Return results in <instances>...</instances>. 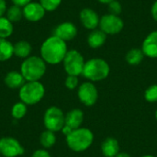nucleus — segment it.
<instances>
[{
    "label": "nucleus",
    "instance_id": "1",
    "mask_svg": "<svg viewBox=\"0 0 157 157\" xmlns=\"http://www.w3.org/2000/svg\"><path fill=\"white\" fill-rule=\"evenodd\" d=\"M67 52L65 41L54 35L45 40L40 46V56L50 64H58L63 62Z\"/></svg>",
    "mask_w": 157,
    "mask_h": 157
},
{
    "label": "nucleus",
    "instance_id": "2",
    "mask_svg": "<svg viewBox=\"0 0 157 157\" xmlns=\"http://www.w3.org/2000/svg\"><path fill=\"white\" fill-rule=\"evenodd\" d=\"M46 72V63L41 57L29 56L24 60L20 67V73L27 82L39 81Z\"/></svg>",
    "mask_w": 157,
    "mask_h": 157
},
{
    "label": "nucleus",
    "instance_id": "3",
    "mask_svg": "<svg viewBox=\"0 0 157 157\" xmlns=\"http://www.w3.org/2000/svg\"><path fill=\"white\" fill-rule=\"evenodd\" d=\"M93 132L87 128L81 127L73 130L72 132L66 136V144L68 147L76 153L87 150L93 144Z\"/></svg>",
    "mask_w": 157,
    "mask_h": 157
},
{
    "label": "nucleus",
    "instance_id": "4",
    "mask_svg": "<svg viewBox=\"0 0 157 157\" xmlns=\"http://www.w3.org/2000/svg\"><path fill=\"white\" fill-rule=\"evenodd\" d=\"M109 63L100 58H93L85 63L82 75L86 79L97 82L104 80L109 76Z\"/></svg>",
    "mask_w": 157,
    "mask_h": 157
},
{
    "label": "nucleus",
    "instance_id": "5",
    "mask_svg": "<svg viewBox=\"0 0 157 157\" xmlns=\"http://www.w3.org/2000/svg\"><path fill=\"white\" fill-rule=\"evenodd\" d=\"M45 88L39 81L26 82L24 86L19 88V98L27 106L35 105L39 103L44 97Z\"/></svg>",
    "mask_w": 157,
    "mask_h": 157
},
{
    "label": "nucleus",
    "instance_id": "6",
    "mask_svg": "<svg viewBox=\"0 0 157 157\" xmlns=\"http://www.w3.org/2000/svg\"><path fill=\"white\" fill-rule=\"evenodd\" d=\"M63 67L68 75L78 76L82 75L85 66L83 55L76 50L68 51L63 61Z\"/></svg>",
    "mask_w": 157,
    "mask_h": 157
},
{
    "label": "nucleus",
    "instance_id": "7",
    "mask_svg": "<svg viewBox=\"0 0 157 157\" xmlns=\"http://www.w3.org/2000/svg\"><path fill=\"white\" fill-rule=\"evenodd\" d=\"M43 123L47 130L53 132H60L65 125V115L57 107H50L44 114Z\"/></svg>",
    "mask_w": 157,
    "mask_h": 157
},
{
    "label": "nucleus",
    "instance_id": "8",
    "mask_svg": "<svg viewBox=\"0 0 157 157\" xmlns=\"http://www.w3.org/2000/svg\"><path fill=\"white\" fill-rule=\"evenodd\" d=\"M24 154V148L20 143L12 137L0 139V155L5 157H17Z\"/></svg>",
    "mask_w": 157,
    "mask_h": 157
},
{
    "label": "nucleus",
    "instance_id": "9",
    "mask_svg": "<svg viewBox=\"0 0 157 157\" xmlns=\"http://www.w3.org/2000/svg\"><path fill=\"white\" fill-rule=\"evenodd\" d=\"M99 26L100 29L106 34H117L122 30L124 24L119 16L108 14L100 18Z\"/></svg>",
    "mask_w": 157,
    "mask_h": 157
},
{
    "label": "nucleus",
    "instance_id": "10",
    "mask_svg": "<svg viewBox=\"0 0 157 157\" xmlns=\"http://www.w3.org/2000/svg\"><path fill=\"white\" fill-rule=\"evenodd\" d=\"M77 95L79 100L86 107H91L95 105L98 98V89L91 82L83 83L78 88Z\"/></svg>",
    "mask_w": 157,
    "mask_h": 157
},
{
    "label": "nucleus",
    "instance_id": "11",
    "mask_svg": "<svg viewBox=\"0 0 157 157\" xmlns=\"http://www.w3.org/2000/svg\"><path fill=\"white\" fill-rule=\"evenodd\" d=\"M45 9L40 3L30 2L23 7V16L31 22L40 21L45 15Z\"/></svg>",
    "mask_w": 157,
    "mask_h": 157
},
{
    "label": "nucleus",
    "instance_id": "12",
    "mask_svg": "<svg viewBox=\"0 0 157 157\" xmlns=\"http://www.w3.org/2000/svg\"><path fill=\"white\" fill-rule=\"evenodd\" d=\"M77 34L76 27L71 22H63L58 25L54 29V36L63 40V41L73 40Z\"/></svg>",
    "mask_w": 157,
    "mask_h": 157
},
{
    "label": "nucleus",
    "instance_id": "13",
    "mask_svg": "<svg viewBox=\"0 0 157 157\" xmlns=\"http://www.w3.org/2000/svg\"><path fill=\"white\" fill-rule=\"evenodd\" d=\"M80 19L85 28L93 30L97 29L100 21L98 14L91 8H84L80 13Z\"/></svg>",
    "mask_w": 157,
    "mask_h": 157
},
{
    "label": "nucleus",
    "instance_id": "14",
    "mask_svg": "<svg viewBox=\"0 0 157 157\" xmlns=\"http://www.w3.org/2000/svg\"><path fill=\"white\" fill-rule=\"evenodd\" d=\"M142 51L150 58H157V30L151 32L144 40Z\"/></svg>",
    "mask_w": 157,
    "mask_h": 157
},
{
    "label": "nucleus",
    "instance_id": "15",
    "mask_svg": "<svg viewBox=\"0 0 157 157\" xmlns=\"http://www.w3.org/2000/svg\"><path fill=\"white\" fill-rule=\"evenodd\" d=\"M84 121V113L79 109H75L67 112L65 115V125L72 130H76L81 127Z\"/></svg>",
    "mask_w": 157,
    "mask_h": 157
},
{
    "label": "nucleus",
    "instance_id": "16",
    "mask_svg": "<svg viewBox=\"0 0 157 157\" xmlns=\"http://www.w3.org/2000/svg\"><path fill=\"white\" fill-rule=\"evenodd\" d=\"M101 151L104 157H115L120 153L119 142L112 137L105 139L101 144Z\"/></svg>",
    "mask_w": 157,
    "mask_h": 157
},
{
    "label": "nucleus",
    "instance_id": "17",
    "mask_svg": "<svg viewBox=\"0 0 157 157\" xmlns=\"http://www.w3.org/2000/svg\"><path fill=\"white\" fill-rule=\"evenodd\" d=\"M25 83L26 80L22 74L17 71H11L7 73L5 76V84L6 85V86L12 89L21 88Z\"/></svg>",
    "mask_w": 157,
    "mask_h": 157
},
{
    "label": "nucleus",
    "instance_id": "18",
    "mask_svg": "<svg viewBox=\"0 0 157 157\" xmlns=\"http://www.w3.org/2000/svg\"><path fill=\"white\" fill-rule=\"evenodd\" d=\"M107 40V34L101 29H94L87 38V43L91 48H99L101 47Z\"/></svg>",
    "mask_w": 157,
    "mask_h": 157
},
{
    "label": "nucleus",
    "instance_id": "19",
    "mask_svg": "<svg viewBox=\"0 0 157 157\" xmlns=\"http://www.w3.org/2000/svg\"><path fill=\"white\" fill-rule=\"evenodd\" d=\"M14 55V45L6 39L0 38V62L9 60Z\"/></svg>",
    "mask_w": 157,
    "mask_h": 157
},
{
    "label": "nucleus",
    "instance_id": "20",
    "mask_svg": "<svg viewBox=\"0 0 157 157\" xmlns=\"http://www.w3.org/2000/svg\"><path fill=\"white\" fill-rule=\"evenodd\" d=\"M31 45L26 40H19L14 45V54L19 58H28L31 52Z\"/></svg>",
    "mask_w": 157,
    "mask_h": 157
},
{
    "label": "nucleus",
    "instance_id": "21",
    "mask_svg": "<svg viewBox=\"0 0 157 157\" xmlns=\"http://www.w3.org/2000/svg\"><path fill=\"white\" fill-rule=\"evenodd\" d=\"M144 54L141 49H132L126 54V62L131 65H137L144 60Z\"/></svg>",
    "mask_w": 157,
    "mask_h": 157
},
{
    "label": "nucleus",
    "instance_id": "22",
    "mask_svg": "<svg viewBox=\"0 0 157 157\" xmlns=\"http://www.w3.org/2000/svg\"><path fill=\"white\" fill-rule=\"evenodd\" d=\"M13 23L5 17H0V38L7 39L13 33Z\"/></svg>",
    "mask_w": 157,
    "mask_h": 157
},
{
    "label": "nucleus",
    "instance_id": "23",
    "mask_svg": "<svg viewBox=\"0 0 157 157\" xmlns=\"http://www.w3.org/2000/svg\"><path fill=\"white\" fill-rule=\"evenodd\" d=\"M40 144L44 148L48 149V148L52 147L55 144V143H56V136H55L53 132L46 130L45 132H43L40 134Z\"/></svg>",
    "mask_w": 157,
    "mask_h": 157
},
{
    "label": "nucleus",
    "instance_id": "24",
    "mask_svg": "<svg viewBox=\"0 0 157 157\" xmlns=\"http://www.w3.org/2000/svg\"><path fill=\"white\" fill-rule=\"evenodd\" d=\"M23 16V8L21 6L13 5L6 10V18L12 23L18 22Z\"/></svg>",
    "mask_w": 157,
    "mask_h": 157
},
{
    "label": "nucleus",
    "instance_id": "25",
    "mask_svg": "<svg viewBox=\"0 0 157 157\" xmlns=\"http://www.w3.org/2000/svg\"><path fill=\"white\" fill-rule=\"evenodd\" d=\"M27 110H28V108H27V105L25 103H23L22 101L21 102H17V103H16L12 107L11 115H12V117L14 119L20 120V119H22L26 115Z\"/></svg>",
    "mask_w": 157,
    "mask_h": 157
},
{
    "label": "nucleus",
    "instance_id": "26",
    "mask_svg": "<svg viewBox=\"0 0 157 157\" xmlns=\"http://www.w3.org/2000/svg\"><path fill=\"white\" fill-rule=\"evenodd\" d=\"M144 98L150 103L157 102V85H153L145 90Z\"/></svg>",
    "mask_w": 157,
    "mask_h": 157
},
{
    "label": "nucleus",
    "instance_id": "27",
    "mask_svg": "<svg viewBox=\"0 0 157 157\" xmlns=\"http://www.w3.org/2000/svg\"><path fill=\"white\" fill-rule=\"evenodd\" d=\"M62 0H40V4L46 11L55 10L61 4Z\"/></svg>",
    "mask_w": 157,
    "mask_h": 157
},
{
    "label": "nucleus",
    "instance_id": "28",
    "mask_svg": "<svg viewBox=\"0 0 157 157\" xmlns=\"http://www.w3.org/2000/svg\"><path fill=\"white\" fill-rule=\"evenodd\" d=\"M78 86V78L75 75H68L65 79V86L68 89H75Z\"/></svg>",
    "mask_w": 157,
    "mask_h": 157
},
{
    "label": "nucleus",
    "instance_id": "29",
    "mask_svg": "<svg viewBox=\"0 0 157 157\" xmlns=\"http://www.w3.org/2000/svg\"><path fill=\"white\" fill-rule=\"evenodd\" d=\"M109 9L110 11V14L118 16L121 12V5L118 1L114 0L113 2L109 4Z\"/></svg>",
    "mask_w": 157,
    "mask_h": 157
},
{
    "label": "nucleus",
    "instance_id": "30",
    "mask_svg": "<svg viewBox=\"0 0 157 157\" xmlns=\"http://www.w3.org/2000/svg\"><path fill=\"white\" fill-rule=\"evenodd\" d=\"M31 157H51V155L46 150L40 149V150H37L36 152H34Z\"/></svg>",
    "mask_w": 157,
    "mask_h": 157
},
{
    "label": "nucleus",
    "instance_id": "31",
    "mask_svg": "<svg viewBox=\"0 0 157 157\" xmlns=\"http://www.w3.org/2000/svg\"><path fill=\"white\" fill-rule=\"evenodd\" d=\"M13 2L14 5L24 7L25 6H27L28 4H29L31 2V0H11Z\"/></svg>",
    "mask_w": 157,
    "mask_h": 157
},
{
    "label": "nucleus",
    "instance_id": "32",
    "mask_svg": "<svg viewBox=\"0 0 157 157\" xmlns=\"http://www.w3.org/2000/svg\"><path fill=\"white\" fill-rule=\"evenodd\" d=\"M6 12V0H0V17Z\"/></svg>",
    "mask_w": 157,
    "mask_h": 157
},
{
    "label": "nucleus",
    "instance_id": "33",
    "mask_svg": "<svg viewBox=\"0 0 157 157\" xmlns=\"http://www.w3.org/2000/svg\"><path fill=\"white\" fill-rule=\"evenodd\" d=\"M151 12H152V16L154 17V19L157 21V1H155L152 6V9H151Z\"/></svg>",
    "mask_w": 157,
    "mask_h": 157
},
{
    "label": "nucleus",
    "instance_id": "34",
    "mask_svg": "<svg viewBox=\"0 0 157 157\" xmlns=\"http://www.w3.org/2000/svg\"><path fill=\"white\" fill-rule=\"evenodd\" d=\"M72 131H73V130L70 129V128H69L68 126H66V125H64L63 128L62 129V132H63V133L65 136H67L68 134H70V133L72 132Z\"/></svg>",
    "mask_w": 157,
    "mask_h": 157
},
{
    "label": "nucleus",
    "instance_id": "35",
    "mask_svg": "<svg viewBox=\"0 0 157 157\" xmlns=\"http://www.w3.org/2000/svg\"><path fill=\"white\" fill-rule=\"evenodd\" d=\"M115 157H131V155L126 153H119Z\"/></svg>",
    "mask_w": 157,
    "mask_h": 157
},
{
    "label": "nucleus",
    "instance_id": "36",
    "mask_svg": "<svg viewBox=\"0 0 157 157\" xmlns=\"http://www.w3.org/2000/svg\"><path fill=\"white\" fill-rule=\"evenodd\" d=\"M98 1H99V2L102 3V4H110V3L113 2L114 0H98Z\"/></svg>",
    "mask_w": 157,
    "mask_h": 157
},
{
    "label": "nucleus",
    "instance_id": "37",
    "mask_svg": "<svg viewBox=\"0 0 157 157\" xmlns=\"http://www.w3.org/2000/svg\"><path fill=\"white\" fill-rule=\"evenodd\" d=\"M142 157H155V156H153V155H144V156H142Z\"/></svg>",
    "mask_w": 157,
    "mask_h": 157
},
{
    "label": "nucleus",
    "instance_id": "38",
    "mask_svg": "<svg viewBox=\"0 0 157 157\" xmlns=\"http://www.w3.org/2000/svg\"><path fill=\"white\" fill-rule=\"evenodd\" d=\"M155 119H156V121H157V110L155 111Z\"/></svg>",
    "mask_w": 157,
    "mask_h": 157
}]
</instances>
